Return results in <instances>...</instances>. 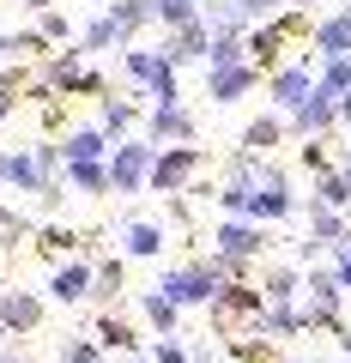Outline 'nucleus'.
Segmentation results:
<instances>
[{
  "label": "nucleus",
  "mask_w": 351,
  "mask_h": 363,
  "mask_svg": "<svg viewBox=\"0 0 351 363\" xmlns=\"http://www.w3.org/2000/svg\"><path fill=\"white\" fill-rule=\"evenodd\" d=\"M121 79H128V91L145 97V109L152 104H182V67L169 61L164 49L128 43V49H121Z\"/></svg>",
  "instance_id": "obj_1"
},
{
  "label": "nucleus",
  "mask_w": 351,
  "mask_h": 363,
  "mask_svg": "<svg viewBox=\"0 0 351 363\" xmlns=\"http://www.w3.org/2000/svg\"><path fill=\"white\" fill-rule=\"evenodd\" d=\"M309 37H315V18L303 13V6H285V13L248 25V61H255L260 73H273V67H285L291 43H309Z\"/></svg>",
  "instance_id": "obj_2"
},
{
  "label": "nucleus",
  "mask_w": 351,
  "mask_h": 363,
  "mask_svg": "<svg viewBox=\"0 0 351 363\" xmlns=\"http://www.w3.org/2000/svg\"><path fill=\"white\" fill-rule=\"evenodd\" d=\"M224 285H230V267H224L218 255H194V260L169 267L164 279H157V291H164V297H176L182 309H212Z\"/></svg>",
  "instance_id": "obj_3"
},
{
  "label": "nucleus",
  "mask_w": 351,
  "mask_h": 363,
  "mask_svg": "<svg viewBox=\"0 0 351 363\" xmlns=\"http://www.w3.org/2000/svg\"><path fill=\"white\" fill-rule=\"evenodd\" d=\"M212 255L230 267V279H248L255 260L273 255V230L255 224V218H218V224H212Z\"/></svg>",
  "instance_id": "obj_4"
},
{
  "label": "nucleus",
  "mask_w": 351,
  "mask_h": 363,
  "mask_svg": "<svg viewBox=\"0 0 351 363\" xmlns=\"http://www.w3.org/2000/svg\"><path fill=\"white\" fill-rule=\"evenodd\" d=\"M152 164H157V140H145V133L116 140V152H109V188L116 194H145L152 188Z\"/></svg>",
  "instance_id": "obj_5"
},
{
  "label": "nucleus",
  "mask_w": 351,
  "mask_h": 363,
  "mask_svg": "<svg viewBox=\"0 0 351 363\" xmlns=\"http://www.w3.org/2000/svg\"><path fill=\"white\" fill-rule=\"evenodd\" d=\"M200 169H206V152L200 145H157V164H152V188L145 194L169 200V194H188L200 182Z\"/></svg>",
  "instance_id": "obj_6"
},
{
  "label": "nucleus",
  "mask_w": 351,
  "mask_h": 363,
  "mask_svg": "<svg viewBox=\"0 0 351 363\" xmlns=\"http://www.w3.org/2000/svg\"><path fill=\"white\" fill-rule=\"evenodd\" d=\"M315 73H321V55H297V61H285V67H273V73H267V109H279V116H291V109L303 104V97H309L315 91Z\"/></svg>",
  "instance_id": "obj_7"
},
{
  "label": "nucleus",
  "mask_w": 351,
  "mask_h": 363,
  "mask_svg": "<svg viewBox=\"0 0 351 363\" xmlns=\"http://www.w3.org/2000/svg\"><path fill=\"white\" fill-rule=\"evenodd\" d=\"M91 291H97V260L91 255H73V260H61V267H49L43 297H49L55 309H85Z\"/></svg>",
  "instance_id": "obj_8"
},
{
  "label": "nucleus",
  "mask_w": 351,
  "mask_h": 363,
  "mask_svg": "<svg viewBox=\"0 0 351 363\" xmlns=\"http://www.w3.org/2000/svg\"><path fill=\"white\" fill-rule=\"evenodd\" d=\"M267 309V291L255 285V279H230V285L218 291V303H212V339H224V333H236L243 321H255V315Z\"/></svg>",
  "instance_id": "obj_9"
},
{
  "label": "nucleus",
  "mask_w": 351,
  "mask_h": 363,
  "mask_svg": "<svg viewBox=\"0 0 351 363\" xmlns=\"http://www.w3.org/2000/svg\"><path fill=\"white\" fill-rule=\"evenodd\" d=\"M297 212H303V200L291 194V169H285V164H273V176L260 182V188H255V200H248V218L273 230V224H291Z\"/></svg>",
  "instance_id": "obj_10"
},
{
  "label": "nucleus",
  "mask_w": 351,
  "mask_h": 363,
  "mask_svg": "<svg viewBox=\"0 0 351 363\" xmlns=\"http://www.w3.org/2000/svg\"><path fill=\"white\" fill-rule=\"evenodd\" d=\"M267 85V73H260L255 61H236V67H206V97L218 109H236L243 97H255V91Z\"/></svg>",
  "instance_id": "obj_11"
},
{
  "label": "nucleus",
  "mask_w": 351,
  "mask_h": 363,
  "mask_svg": "<svg viewBox=\"0 0 351 363\" xmlns=\"http://www.w3.org/2000/svg\"><path fill=\"white\" fill-rule=\"evenodd\" d=\"M140 133H145V140H157V145H200V121H194V109H188V104H152Z\"/></svg>",
  "instance_id": "obj_12"
},
{
  "label": "nucleus",
  "mask_w": 351,
  "mask_h": 363,
  "mask_svg": "<svg viewBox=\"0 0 351 363\" xmlns=\"http://www.w3.org/2000/svg\"><path fill=\"white\" fill-rule=\"evenodd\" d=\"M285 121H291V140H327V133L339 128V97H333V91H321V85H315V91L303 97L297 109H291Z\"/></svg>",
  "instance_id": "obj_13"
},
{
  "label": "nucleus",
  "mask_w": 351,
  "mask_h": 363,
  "mask_svg": "<svg viewBox=\"0 0 351 363\" xmlns=\"http://www.w3.org/2000/svg\"><path fill=\"white\" fill-rule=\"evenodd\" d=\"M43 315H49V297H43V291H30V285H6L0 291V321L13 327V339H30L43 327Z\"/></svg>",
  "instance_id": "obj_14"
},
{
  "label": "nucleus",
  "mask_w": 351,
  "mask_h": 363,
  "mask_svg": "<svg viewBox=\"0 0 351 363\" xmlns=\"http://www.w3.org/2000/svg\"><path fill=\"white\" fill-rule=\"evenodd\" d=\"M30 248H37L49 267H61V260H73V255H91L97 248V236H79L73 224H61V218H43L37 224V236H30Z\"/></svg>",
  "instance_id": "obj_15"
},
{
  "label": "nucleus",
  "mask_w": 351,
  "mask_h": 363,
  "mask_svg": "<svg viewBox=\"0 0 351 363\" xmlns=\"http://www.w3.org/2000/svg\"><path fill=\"white\" fill-rule=\"evenodd\" d=\"M116 248L128 260H157L169 248V224H157V218H121L116 224Z\"/></svg>",
  "instance_id": "obj_16"
},
{
  "label": "nucleus",
  "mask_w": 351,
  "mask_h": 363,
  "mask_svg": "<svg viewBox=\"0 0 351 363\" xmlns=\"http://www.w3.org/2000/svg\"><path fill=\"white\" fill-rule=\"evenodd\" d=\"M67 152V164H109V152H116V140L104 133V121H73L67 133H55Z\"/></svg>",
  "instance_id": "obj_17"
},
{
  "label": "nucleus",
  "mask_w": 351,
  "mask_h": 363,
  "mask_svg": "<svg viewBox=\"0 0 351 363\" xmlns=\"http://www.w3.org/2000/svg\"><path fill=\"white\" fill-rule=\"evenodd\" d=\"M140 104H145L140 91H109L104 104H97V121H104L109 140H128V133L145 128V109H140Z\"/></svg>",
  "instance_id": "obj_18"
},
{
  "label": "nucleus",
  "mask_w": 351,
  "mask_h": 363,
  "mask_svg": "<svg viewBox=\"0 0 351 363\" xmlns=\"http://www.w3.org/2000/svg\"><path fill=\"white\" fill-rule=\"evenodd\" d=\"M133 309H140V321H145V333H152V339H176V333H182V303H176V297H164V291H140V297H133Z\"/></svg>",
  "instance_id": "obj_19"
},
{
  "label": "nucleus",
  "mask_w": 351,
  "mask_h": 363,
  "mask_svg": "<svg viewBox=\"0 0 351 363\" xmlns=\"http://www.w3.org/2000/svg\"><path fill=\"white\" fill-rule=\"evenodd\" d=\"M309 49L321 55V61H351V13H345V6H333V13L315 18Z\"/></svg>",
  "instance_id": "obj_20"
},
{
  "label": "nucleus",
  "mask_w": 351,
  "mask_h": 363,
  "mask_svg": "<svg viewBox=\"0 0 351 363\" xmlns=\"http://www.w3.org/2000/svg\"><path fill=\"white\" fill-rule=\"evenodd\" d=\"M157 49L169 55V61L176 67H206V49H212V25L206 18H194V25H182V30H164V43H157Z\"/></svg>",
  "instance_id": "obj_21"
},
{
  "label": "nucleus",
  "mask_w": 351,
  "mask_h": 363,
  "mask_svg": "<svg viewBox=\"0 0 351 363\" xmlns=\"http://www.w3.org/2000/svg\"><path fill=\"white\" fill-rule=\"evenodd\" d=\"M91 333H97V345H104L109 357H133V351H140V333H133V321L121 309H97L91 315Z\"/></svg>",
  "instance_id": "obj_22"
},
{
  "label": "nucleus",
  "mask_w": 351,
  "mask_h": 363,
  "mask_svg": "<svg viewBox=\"0 0 351 363\" xmlns=\"http://www.w3.org/2000/svg\"><path fill=\"white\" fill-rule=\"evenodd\" d=\"M85 67H91V55L79 49V43H67V49H55L49 61H43V73H37V79H49L61 97H73V91H79V73H85Z\"/></svg>",
  "instance_id": "obj_23"
},
{
  "label": "nucleus",
  "mask_w": 351,
  "mask_h": 363,
  "mask_svg": "<svg viewBox=\"0 0 351 363\" xmlns=\"http://www.w3.org/2000/svg\"><path fill=\"white\" fill-rule=\"evenodd\" d=\"M43 169H37V157H30V145H6V194H25V200H37L43 194Z\"/></svg>",
  "instance_id": "obj_24"
},
{
  "label": "nucleus",
  "mask_w": 351,
  "mask_h": 363,
  "mask_svg": "<svg viewBox=\"0 0 351 363\" xmlns=\"http://www.w3.org/2000/svg\"><path fill=\"white\" fill-rule=\"evenodd\" d=\"M285 140H291V121L279 109H260V116H248V128H243L236 145H248V152H279Z\"/></svg>",
  "instance_id": "obj_25"
},
{
  "label": "nucleus",
  "mask_w": 351,
  "mask_h": 363,
  "mask_svg": "<svg viewBox=\"0 0 351 363\" xmlns=\"http://www.w3.org/2000/svg\"><path fill=\"white\" fill-rule=\"evenodd\" d=\"M73 43H79V49H85V55H91V61H97V55H121V49H128V37H121V25H116V18H109V13L85 18Z\"/></svg>",
  "instance_id": "obj_26"
},
{
  "label": "nucleus",
  "mask_w": 351,
  "mask_h": 363,
  "mask_svg": "<svg viewBox=\"0 0 351 363\" xmlns=\"http://www.w3.org/2000/svg\"><path fill=\"white\" fill-rule=\"evenodd\" d=\"M128 297V255H104L97 260V291H91V309H116Z\"/></svg>",
  "instance_id": "obj_27"
},
{
  "label": "nucleus",
  "mask_w": 351,
  "mask_h": 363,
  "mask_svg": "<svg viewBox=\"0 0 351 363\" xmlns=\"http://www.w3.org/2000/svg\"><path fill=\"white\" fill-rule=\"evenodd\" d=\"M260 291H267V303H303V267L297 260H273L260 272Z\"/></svg>",
  "instance_id": "obj_28"
},
{
  "label": "nucleus",
  "mask_w": 351,
  "mask_h": 363,
  "mask_svg": "<svg viewBox=\"0 0 351 363\" xmlns=\"http://www.w3.org/2000/svg\"><path fill=\"white\" fill-rule=\"evenodd\" d=\"M224 363H279V339H260V333H224Z\"/></svg>",
  "instance_id": "obj_29"
},
{
  "label": "nucleus",
  "mask_w": 351,
  "mask_h": 363,
  "mask_svg": "<svg viewBox=\"0 0 351 363\" xmlns=\"http://www.w3.org/2000/svg\"><path fill=\"white\" fill-rule=\"evenodd\" d=\"M303 218H309V236H315V242H327V248H333L339 236L351 230V212H339V206H321V200H303Z\"/></svg>",
  "instance_id": "obj_30"
},
{
  "label": "nucleus",
  "mask_w": 351,
  "mask_h": 363,
  "mask_svg": "<svg viewBox=\"0 0 351 363\" xmlns=\"http://www.w3.org/2000/svg\"><path fill=\"white\" fill-rule=\"evenodd\" d=\"M104 13L121 25V37H128V43H140V30H152V25H157L152 0H104Z\"/></svg>",
  "instance_id": "obj_31"
},
{
  "label": "nucleus",
  "mask_w": 351,
  "mask_h": 363,
  "mask_svg": "<svg viewBox=\"0 0 351 363\" xmlns=\"http://www.w3.org/2000/svg\"><path fill=\"white\" fill-rule=\"evenodd\" d=\"M30 236H37V218L0 200V255H13V248H30Z\"/></svg>",
  "instance_id": "obj_32"
},
{
  "label": "nucleus",
  "mask_w": 351,
  "mask_h": 363,
  "mask_svg": "<svg viewBox=\"0 0 351 363\" xmlns=\"http://www.w3.org/2000/svg\"><path fill=\"white\" fill-rule=\"evenodd\" d=\"M67 188H73L79 200H104V194H116V188H109V164H67Z\"/></svg>",
  "instance_id": "obj_33"
},
{
  "label": "nucleus",
  "mask_w": 351,
  "mask_h": 363,
  "mask_svg": "<svg viewBox=\"0 0 351 363\" xmlns=\"http://www.w3.org/2000/svg\"><path fill=\"white\" fill-rule=\"evenodd\" d=\"M200 18L212 30H248V0H200Z\"/></svg>",
  "instance_id": "obj_34"
},
{
  "label": "nucleus",
  "mask_w": 351,
  "mask_h": 363,
  "mask_svg": "<svg viewBox=\"0 0 351 363\" xmlns=\"http://www.w3.org/2000/svg\"><path fill=\"white\" fill-rule=\"evenodd\" d=\"M309 200H321V206H339V212H351V176L345 169H321V176H315V194Z\"/></svg>",
  "instance_id": "obj_35"
},
{
  "label": "nucleus",
  "mask_w": 351,
  "mask_h": 363,
  "mask_svg": "<svg viewBox=\"0 0 351 363\" xmlns=\"http://www.w3.org/2000/svg\"><path fill=\"white\" fill-rule=\"evenodd\" d=\"M236 61H248V30H212L206 67H236Z\"/></svg>",
  "instance_id": "obj_36"
},
{
  "label": "nucleus",
  "mask_w": 351,
  "mask_h": 363,
  "mask_svg": "<svg viewBox=\"0 0 351 363\" xmlns=\"http://www.w3.org/2000/svg\"><path fill=\"white\" fill-rule=\"evenodd\" d=\"M61 363H109V351L97 345V333L85 327V333H67L61 339Z\"/></svg>",
  "instance_id": "obj_37"
},
{
  "label": "nucleus",
  "mask_w": 351,
  "mask_h": 363,
  "mask_svg": "<svg viewBox=\"0 0 351 363\" xmlns=\"http://www.w3.org/2000/svg\"><path fill=\"white\" fill-rule=\"evenodd\" d=\"M55 55V43L43 37L37 25H25V30H13V61H49Z\"/></svg>",
  "instance_id": "obj_38"
},
{
  "label": "nucleus",
  "mask_w": 351,
  "mask_h": 363,
  "mask_svg": "<svg viewBox=\"0 0 351 363\" xmlns=\"http://www.w3.org/2000/svg\"><path fill=\"white\" fill-rule=\"evenodd\" d=\"M152 13H157V25H164V30H182V25H194V18H200V0H152Z\"/></svg>",
  "instance_id": "obj_39"
},
{
  "label": "nucleus",
  "mask_w": 351,
  "mask_h": 363,
  "mask_svg": "<svg viewBox=\"0 0 351 363\" xmlns=\"http://www.w3.org/2000/svg\"><path fill=\"white\" fill-rule=\"evenodd\" d=\"M67 200H73L67 176H49V182H43V194H37V224H43V218H55V212H61Z\"/></svg>",
  "instance_id": "obj_40"
},
{
  "label": "nucleus",
  "mask_w": 351,
  "mask_h": 363,
  "mask_svg": "<svg viewBox=\"0 0 351 363\" xmlns=\"http://www.w3.org/2000/svg\"><path fill=\"white\" fill-rule=\"evenodd\" d=\"M37 30H43L49 43H55V49H67V43L79 37V25H73L67 13H55V6H49V13H37Z\"/></svg>",
  "instance_id": "obj_41"
},
{
  "label": "nucleus",
  "mask_w": 351,
  "mask_h": 363,
  "mask_svg": "<svg viewBox=\"0 0 351 363\" xmlns=\"http://www.w3.org/2000/svg\"><path fill=\"white\" fill-rule=\"evenodd\" d=\"M297 164L309 169V176H321V169H333V152H327V140H297Z\"/></svg>",
  "instance_id": "obj_42"
},
{
  "label": "nucleus",
  "mask_w": 351,
  "mask_h": 363,
  "mask_svg": "<svg viewBox=\"0 0 351 363\" xmlns=\"http://www.w3.org/2000/svg\"><path fill=\"white\" fill-rule=\"evenodd\" d=\"M315 85H321V91H333V97H345V91H351V61H321Z\"/></svg>",
  "instance_id": "obj_43"
},
{
  "label": "nucleus",
  "mask_w": 351,
  "mask_h": 363,
  "mask_svg": "<svg viewBox=\"0 0 351 363\" xmlns=\"http://www.w3.org/2000/svg\"><path fill=\"white\" fill-rule=\"evenodd\" d=\"M145 351H152V363H194V345H182V333L176 339H152Z\"/></svg>",
  "instance_id": "obj_44"
},
{
  "label": "nucleus",
  "mask_w": 351,
  "mask_h": 363,
  "mask_svg": "<svg viewBox=\"0 0 351 363\" xmlns=\"http://www.w3.org/2000/svg\"><path fill=\"white\" fill-rule=\"evenodd\" d=\"M73 97H85V104H104V97H109V73H104V67H85Z\"/></svg>",
  "instance_id": "obj_45"
},
{
  "label": "nucleus",
  "mask_w": 351,
  "mask_h": 363,
  "mask_svg": "<svg viewBox=\"0 0 351 363\" xmlns=\"http://www.w3.org/2000/svg\"><path fill=\"white\" fill-rule=\"evenodd\" d=\"M164 224L194 230V194H169V200H164Z\"/></svg>",
  "instance_id": "obj_46"
},
{
  "label": "nucleus",
  "mask_w": 351,
  "mask_h": 363,
  "mask_svg": "<svg viewBox=\"0 0 351 363\" xmlns=\"http://www.w3.org/2000/svg\"><path fill=\"white\" fill-rule=\"evenodd\" d=\"M37 121H43V133H67V97H61V104H43Z\"/></svg>",
  "instance_id": "obj_47"
},
{
  "label": "nucleus",
  "mask_w": 351,
  "mask_h": 363,
  "mask_svg": "<svg viewBox=\"0 0 351 363\" xmlns=\"http://www.w3.org/2000/svg\"><path fill=\"white\" fill-rule=\"evenodd\" d=\"M18 104H25V97H18V91H6V85H0V128H6V121L18 116Z\"/></svg>",
  "instance_id": "obj_48"
},
{
  "label": "nucleus",
  "mask_w": 351,
  "mask_h": 363,
  "mask_svg": "<svg viewBox=\"0 0 351 363\" xmlns=\"http://www.w3.org/2000/svg\"><path fill=\"white\" fill-rule=\"evenodd\" d=\"M194 363H224V345H212V339H194Z\"/></svg>",
  "instance_id": "obj_49"
},
{
  "label": "nucleus",
  "mask_w": 351,
  "mask_h": 363,
  "mask_svg": "<svg viewBox=\"0 0 351 363\" xmlns=\"http://www.w3.org/2000/svg\"><path fill=\"white\" fill-rule=\"evenodd\" d=\"M339 128L351 133V91H345V97H339Z\"/></svg>",
  "instance_id": "obj_50"
},
{
  "label": "nucleus",
  "mask_w": 351,
  "mask_h": 363,
  "mask_svg": "<svg viewBox=\"0 0 351 363\" xmlns=\"http://www.w3.org/2000/svg\"><path fill=\"white\" fill-rule=\"evenodd\" d=\"M13 61V30H0V67Z\"/></svg>",
  "instance_id": "obj_51"
},
{
  "label": "nucleus",
  "mask_w": 351,
  "mask_h": 363,
  "mask_svg": "<svg viewBox=\"0 0 351 363\" xmlns=\"http://www.w3.org/2000/svg\"><path fill=\"white\" fill-rule=\"evenodd\" d=\"M18 6H25V13H49L55 0H18Z\"/></svg>",
  "instance_id": "obj_52"
},
{
  "label": "nucleus",
  "mask_w": 351,
  "mask_h": 363,
  "mask_svg": "<svg viewBox=\"0 0 351 363\" xmlns=\"http://www.w3.org/2000/svg\"><path fill=\"white\" fill-rule=\"evenodd\" d=\"M0 194H6V145H0Z\"/></svg>",
  "instance_id": "obj_53"
},
{
  "label": "nucleus",
  "mask_w": 351,
  "mask_h": 363,
  "mask_svg": "<svg viewBox=\"0 0 351 363\" xmlns=\"http://www.w3.org/2000/svg\"><path fill=\"white\" fill-rule=\"evenodd\" d=\"M285 6H303V13H315V6H321V0H285Z\"/></svg>",
  "instance_id": "obj_54"
},
{
  "label": "nucleus",
  "mask_w": 351,
  "mask_h": 363,
  "mask_svg": "<svg viewBox=\"0 0 351 363\" xmlns=\"http://www.w3.org/2000/svg\"><path fill=\"white\" fill-rule=\"evenodd\" d=\"M121 363H152V351H133V357H121Z\"/></svg>",
  "instance_id": "obj_55"
},
{
  "label": "nucleus",
  "mask_w": 351,
  "mask_h": 363,
  "mask_svg": "<svg viewBox=\"0 0 351 363\" xmlns=\"http://www.w3.org/2000/svg\"><path fill=\"white\" fill-rule=\"evenodd\" d=\"M339 169H345V176H351V140H345V157H339Z\"/></svg>",
  "instance_id": "obj_56"
},
{
  "label": "nucleus",
  "mask_w": 351,
  "mask_h": 363,
  "mask_svg": "<svg viewBox=\"0 0 351 363\" xmlns=\"http://www.w3.org/2000/svg\"><path fill=\"white\" fill-rule=\"evenodd\" d=\"M6 339H13V327H6V321H0V351H6Z\"/></svg>",
  "instance_id": "obj_57"
},
{
  "label": "nucleus",
  "mask_w": 351,
  "mask_h": 363,
  "mask_svg": "<svg viewBox=\"0 0 351 363\" xmlns=\"http://www.w3.org/2000/svg\"><path fill=\"white\" fill-rule=\"evenodd\" d=\"M0 363H25V357H18V351H0Z\"/></svg>",
  "instance_id": "obj_58"
},
{
  "label": "nucleus",
  "mask_w": 351,
  "mask_h": 363,
  "mask_svg": "<svg viewBox=\"0 0 351 363\" xmlns=\"http://www.w3.org/2000/svg\"><path fill=\"white\" fill-rule=\"evenodd\" d=\"M279 363H315V357H279Z\"/></svg>",
  "instance_id": "obj_59"
},
{
  "label": "nucleus",
  "mask_w": 351,
  "mask_h": 363,
  "mask_svg": "<svg viewBox=\"0 0 351 363\" xmlns=\"http://www.w3.org/2000/svg\"><path fill=\"white\" fill-rule=\"evenodd\" d=\"M339 345H345V357H351V333H345V339H339Z\"/></svg>",
  "instance_id": "obj_60"
},
{
  "label": "nucleus",
  "mask_w": 351,
  "mask_h": 363,
  "mask_svg": "<svg viewBox=\"0 0 351 363\" xmlns=\"http://www.w3.org/2000/svg\"><path fill=\"white\" fill-rule=\"evenodd\" d=\"M0 291H6V267H0Z\"/></svg>",
  "instance_id": "obj_61"
},
{
  "label": "nucleus",
  "mask_w": 351,
  "mask_h": 363,
  "mask_svg": "<svg viewBox=\"0 0 351 363\" xmlns=\"http://www.w3.org/2000/svg\"><path fill=\"white\" fill-rule=\"evenodd\" d=\"M339 6H345V13H351V0H339Z\"/></svg>",
  "instance_id": "obj_62"
},
{
  "label": "nucleus",
  "mask_w": 351,
  "mask_h": 363,
  "mask_svg": "<svg viewBox=\"0 0 351 363\" xmlns=\"http://www.w3.org/2000/svg\"><path fill=\"white\" fill-rule=\"evenodd\" d=\"M345 363H351V357H345Z\"/></svg>",
  "instance_id": "obj_63"
}]
</instances>
